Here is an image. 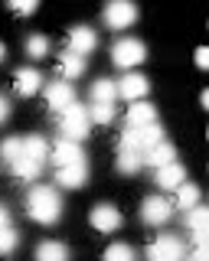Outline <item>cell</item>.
Here are the masks:
<instances>
[{
	"label": "cell",
	"mask_w": 209,
	"mask_h": 261,
	"mask_svg": "<svg viewBox=\"0 0 209 261\" xmlns=\"http://www.w3.org/2000/svg\"><path fill=\"white\" fill-rule=\"evenodd\" d=\"M164 141V130H160V124L154 121V124H144V127H124L121 134V144L118 147H127V150H138L144 157V150H150L154 144Z\"/></svg>",
	"instance_id": "cell-3"
},
{
	"label": "cell",
	"mask_w": 209,
	"mask_h": 261,
	"mask_svg": "<svg viewBox=\"0 0 209 261\" xmlns=\"http://www.w3.org/2000/svg\"><path fill=\"white\" fill-rule=\"evenodd\" d=\"M27 56H30V59H43V56H49V39L39 36V33L30 36L27 39Z\"/></svg>",
	"instance_id": "cell-29"
},
{
	"label": "cell",
	"mask_w": 209,
	"mask_h": 261,
	"mask_svg": "<svg viewBox=\"0 0 209 261\" xmlns=\"http://www.w3.org/2000/svg\"><path fill=\"white\" fill-rule=\"evenodd\" d=\"M173 157H176V150H173V144H167V141H160V144H154L150 150H144V163H150V167H167V163H173Z\"/></svg>",
	"instance_id": "cell-17"
},
{
	"label": "cell",
	"mask_w": 209,
	"mask_h": 261,
	"mask_svg": "<svg viewBox=\"0 0 209 261\" xmlns=\"http://www.w3.org/2000/svg\"><path fill=\"white\" fill-rule=\"evenodd\" d=\"M154 121H157L154 105L131 101V108H127V127H144V124H154Z\"/></svg>",
	"instance_id": "cell-18"
},
{
	"label": "cell",
	"mask_w": 209,
	"mask_h": 261,
	"mask_svg": "<svg viewBox=\"0 0 209 261\" xmlns=\"http://www.w3.org/2000/svg\"><path fill=\"white\" fill-rule=\"evenodd\" d=\"M134 20H138V7H134L131 0H111V4L104 7V23H108L111 30H127Z\"/></svg>",
	"instance_id": "cell-6"
},
{
	"label": "cell",
	"mask_w": 209,
	"mask_h": 261,
	"mask_svg": "<svg viewBox=\"0 0 209 261\" xmlns=\"http://www.w3.org/2000/svg\"><path fill=\"white\" fill-rule=\"evenodd\" d=\"M170 216H173V206L164 199V196H150V199H144V206H141V219H144L147 225H164Z\"/></svg>",
	"instance_id": "cell-7"
},
{
	"label": "cell",
	"mask_w": 209,
	"mask_h": 261,
	"mask_svg": "<svg viewBox=\"0 0 209 261\" xmlns=\"http://www.w3.org/2000/svg\"><path fill=\"white\" fill-rule=\"evenodd\" d=\"M92 225L98 228V232L111 235V232H118V228H121V212H118L115 206H108V202H101V206L92 209Z\"/></svg>",
	"instance_id": "cell-9"
},
{
	"label": "cell",
	"mask_w": 209,
	"mask_h": 261,
	"mask_svg": "<svg viewBox=\"0 0 209 261\" xmlns=\"http://www.w3.org/2000/svg\"><path fill=\"white\" fill-rule=\"evenodd\" d=\"M46 101H49L53 111H66L69 105H75V92H72L69 82H53V85L46 88Z\"/></svg>",
	"instance_id": "cell-12"
},
{
	"label": "cell",
	"mask_w": 209,
	"mask_h": 261,
	"mask_svg": "<svg viewBox=\"0 0 209 261\" xmlns=\"http://www.w3.org/2000/svg\"><path fill=\"white\" fill-rule=\"evenodd\" d=\"M88 121H92V124H111V121H115V105H92Z\"/></svg>",
	"instance_id": "cell-30"
},
{
	"label": "cell",
	"mask_w": 209,
	"mask_h": 261,
	"mask_svg": "<svg viewBox=\"0 0 209 261\" xmlns=\"http://www.w3.org/2000/svg\"><path fill=\"white\" fill-rule=\"evenodd\" d=\"M147 92H150V82L144 75H138V72H127V75L118 82V95L127 98V101H141Z\"/></svg>",
	"instance_id": "cell-10"
},
{
	"label": "cell",
	"mask_w": 209,
	"mask_h": 261,
	"mask_svg": "<svg viewBox=\"0 0 209 261\" xmlns=\"http://www.w3.org/2000/svg\"><path fill=\"white\" fill-rule=\"evenodd\" d=\"M196 65H199V69L209 65V49H196Z\"/></svg>",
	"instance_id": "cell-33"
},
{
	"label": "cell",
	"mask_w": 209,
	"mask_h": 261,
	"mask_svg": "<svg viewBox=\"0 0 209 261\" xmlns=\"http://www.w3.org/2000/svg\"><path fill=\"white\" fill-rule=\"evenodd\" d=\"M17 242H20V235H17V228L10 225V212L0 206V255H10V251L17 248Z\"/></svg>",
	"instance_id": "cell-16"
},
{
	"label": "cell",
	"mask_w": 209,
	"mask_h": 261,
	"mask_svg": "<svg viewBox=\"0 0 209 261\" xmlns=\"http://www.w3.org/2000/svg\"><path fill=\"white\" fill-rule=\"evenodd\" d=\"M7 4H10V10L13 13H20V16H30L39 7V0H7Z\"/></svg>",
	"instance_id": "cell-31"
},
{
	"label": "cell",
	"mask_w": 209,
	"mask_h": 261,
	"mask_svg": "<svg viewBox=\"0 0 209 261\" xmlns=\"http://www.w3.org/2000/svg\"><path fill=\"white\" fill-rule=\"evenodd\" d=\"M187 225H190V232H193V242H196V245H206L209 209H203V206H193V209H190V216H187Z\"/></svg>",
	"instance_id": "cell-15"
},
{
	"label": "cell",
	"mask_w": 209,
	"mask_h": 261,
	"mask_svg": "<svg viewBox=\"0 0 209 261\" xmlns=\"http://www.w3.org/2000/svg\"><path fill=\"white\" fill-rule=\"evenodd\" d=\"M36 261H69V248L62 242H39Z\"/></svg>",
	"instance_id": "cell-23"
},
{
	"label": "cell",
	"mask_w": 209,
	"mask_h": 261,
	"mask_svg": "<svg viewBox=\"0 0 209 261\" xmlns=\"http://www.w3.org/2000/svg\"><path fill=\"white\" fill-rule=\"evenodd\" d=\"M187 261H206V245H196V248L190 251V258Z\"/></svg>",
	"instance_id": "cell-32"
},
{
	"label": "cell",
	"mask_w": 209,
	"mask_h": 261,
	"mask_svg": "<svg viewBox=\"0 0 209 261\" xmlns=\"http://www.w3.org/2000/svg\"><path fill=\"white\" fill-rule=\"evenodd\" d=\"M183 258H187V248L176 235H157L147 245V261H183Z\"/></svg>",
	"instance_id": "cell-5"
},
{
	"label": "cell",
	"mask_w": 209,
	"mask_h": 261,
	"mask_svg": "<svg viewBox=\"0 0 209 261\" xmlns=\"http://www.w3.org/2000/svg\"><path fill=\"white\" fill-rule=\"evenodd\" d=\"M20 153H23V137H7V141L0 144V157H4L7 167H10V163L17 160Z\"/></svg>",
	"instance_id": "cell-27"
},
{
	"label": "cell",
	"mask_w": 209,
	"mask_h": 261,
	"mask_svg": "<svg viewBox=\"0 0 209 261\" xmlns=\"http://www.w3.org/2000/svg\"><path fill=\"white\" fill-rule=\"evenodd\" d=\"M199 186H193V183H180L176 186V206L180 209H193V206H199Z\"/></svg>",
	"instance_id": "cell-26"
},
{
	"label": "cell",
	"mask_w": 209,
	"mask_h": 261,
	"mask_svg": "<svg viewBox=\"0 0 209 261\" xmlns=\"http://www.w3.org/2000/svg\"><path fill=\"white\" fill-rule=\"evenodd\" d=\"M49 157H53V163H56V170H59V167H69V163L85 160V157H82V147H79L75 141H66V137H62V141L53 147Z\"/></svg>",
	"instance_id": "cell-13"
},
{
	"label": "cell",
	"mask_w": 209,
	"mask_h": 261,
	"mask_svg": "<svg viewBox=\"0 0 209 261\" xmlns=\"http://www.w3.org/2000/svg\"><path fill=\"white\" fill-rule=\"evenodd\" d=\"M180 183H187V170L180 163H167V167H157V186L160 190H176Z\"/></svg>",
	"instance_id": "cell-14"
},
{
	"label": "cell",
	"mask_w": 209,
	"mask_h": 261,
	"mask_svg": "<svg viewBox=\"0 0 209 261\" xmlns=\"http://www.w3.org/2000/svg\"><path fill=\"white\" fill-rule=\"evenodd\" d=\"M23 157L36 160V163H46V157H49V144H46V137H23Z\"/></svg>",
	"instance_id": "cell-20"
},
{
	"label": "cell",
	"mask_w": 209,
	"mask_h": 261,
	"mask_svg": "<svg viewBox=\"0 0 209 261\" xmlns=\"http://www.w3.org/2000/svg\"><path fill=\"white\" fill-rule=\"evenodd\" d=\"M98 46V36H95V30H88V27H75L69 33V53H75V56H85L92 53V49Z\"/></svg>",
	"instance_id": "cell-11"
},
{
	"label": "cell",
	"mask_w": 209,
	"mask_h": 261,
	"mask_svg": "<svg viewBox=\"0 0 209 261\" xmlns=\"http://www.w3.org/2000/svg\"><path fill=\"white\" fill-rule=\"evenodd\" d=\"M147 59V49H144L141 39H118L115 46H111V62L118 65V69H134V65H141Z\"/></svg>",
	"instance_id": "cell-4"
},
{
	"label": "cell",
	"mask_w": 209,
	"mask_h": 261,
	"mask_svg": "<svg viewBox=\"0 0 209 261\" xmlns=\"http://www.w3.org/2000/svg\"><path fill=\"white\" fill-rule=\"evenodd\" d=\"M4 56H7V46H4V43H0V59H4Z\"/></svg>",
	"instance_id": "cell-35"
},
{
	"label": "cell",
	"mask_w": 209,
	"mask_h": 261,
	"mask_svg": "<svg viewBox=\"0 0 209 261\" xmlns=\"http://www.w3.org/2000/svg\"><path fill=\"white\" fill-rule=\"evenodd\" d=\"M59 127H62V137L66 141H85L88 130H92V121H88V108L82 105H69L66 111H59Z\"/></svg>",
	"instance_id": "cell-2"
},
{
	"label": "cell",
	"mask_w": 209,
	"mask_h": 261,
	"mask_svg": "<svg viewBox=\"0 0 209 261\" xmlns=\"http://www.w3.org/2000/svg\"><path fill=\"white\" fill-rule=\"evenodd\" d=\"M118 98V85L111 79H95V85H92V101L95 105H111Z\"/></svg>",
	"instance_id": "cell-22"
},
{
	"label": "cell",
	"mask_w": 209,
	"mask_h": 261,
	"mask_svg": "<svg viewBox=\"0 0 209 261\" xmlns=\"http://www.w3.org/2000/svg\"><path fill=\"white\" fill-rule=\"evenodd\" d=\"M10 170L20 179H27V183H30V179H36L39 173H43V163H36V160H30V157H23V153H20V157L10 163Z\"/></svg>",
	"instance_id": "cell-25"
},
{
	"label": "cell",
	"mask_w": 209,
	"mask_h": 261,
	"mask_svg": "<svg viewBox=\"0 0 209 261\" xmlns=\"http://www.w3.org/2000/svg\"><path fill=\"white\" fill-rule=\"evenodd\" d=\"M104 261H134V248L124 242H115L104 248Z\"/></svg>",
	"instance_id": "cell-28"
},
{
	"label": "cell",
	"mask_w": 209,
	"mask_h": 261,
	"mask_svg": "<svg viewBox=\"0 0 209 261\" xmlns=\"http://www.w3.org/2000/svg\"><path fill=\"white\" fill-rule=\"evenodd\" d=\"M7 114H10V101H7V98L0 95V124L7 121Z\"/></svg>",
	"instance_id": "cell-34"
},
{
	"label": "cell",
	"mask_w": 209,
	"mask_h": 261,
	"mask_svg": "<svg viewBox=\"0 0 209 261\" xmlns=\"http://www.w3.org/2000/svg\"><path fill=\"white\" fill-rule=\"evenodd\" d=\"M13 85H17V92L20 95H36L39 92V85H43V75H39L36 69H20L17 75H13Z\"/></svg>",
	"instance_id": "cell-19"
},
{
	"label": "cell",
	"mask_w": 209,
	"mask_h": 261,
	"mask_svg": "<svg viewBox=\"0 0 209 261\" xmlns=\"http://www.w3.org/2000/svg\"><path fill=\"white\" fill-rule=\"evenodd\" d=\"M27 212H30V219L39 225H53L56 219L62 216V199H59V193L53 190V186H33L27 196Z\"/></svg>",
	"instance_id": "cell-1"
},
{
	"label": "cell",
	"mask_w": 209,
	"mask_h": 261,
	"mask_svg": "<svg viewBox=\"0 0 209 261\" xmlns=\"http://www.w3.org/2000/svg\"><path fill=\"white\" fill-rule=\"evenodd\" d=\"M59 72H62V79H79L85 72V59L82 56H75V53H62L59 56Z\"/></svg>",
	"instance_id": "cell-21"
},
{
	"label": "cell",
	"mask_w": 209,
	"mask_h": 261,
	"mask_svg": "<svg viewBox=\"0 0 209 261\" xmlns=\"http://www.w3.org/2000/svg\"><path fill=\"white\" fill-rule=\"evenodd\" d=\"M141 167H144V160H141V153H138V150H127V147H118V170H121L124 176H134Z\"/></svg>",
	"instance_id": "cell-24"
},
{
	"label": "cell",
	"mask_w": 209,
	"mask_h": 261,
	"mask_svg": "<svg viewBox=\"0 0 209 261\" xmlns=\"http://www.w3.org/2000/svg\"><path fill=\"white\" fill-rule=\"evenodd\" d=\"M56 183L66 186V190H79V186L88 183V163L79 160V163H69V167H59L56 170Z\"/></svg>",
	"instance_id": "cell-8"
}]
</instances>
